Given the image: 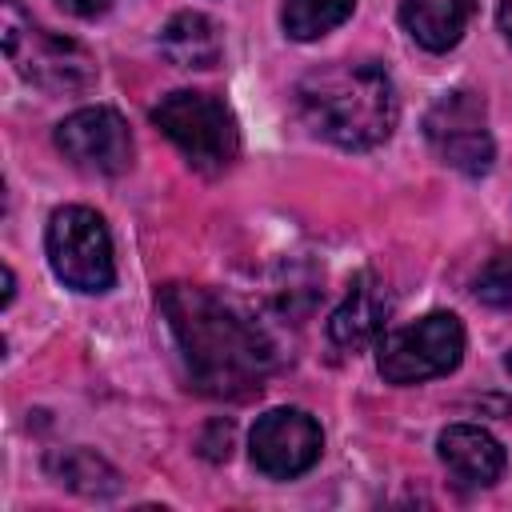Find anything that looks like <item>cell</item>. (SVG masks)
<instances>
[{"label": "cell", "instance_id": "4fadbf2b", "mask_svg": "<svg viewBox=\"0 0 512 512\" xmlns=\"http://www.w3.org/2000/svg\"><path fill=\"white\" fill-rule=\"evenodd\" d=\"M160 52L176 68H216L224 56V40L212 16L204 12H176L160 28Z\"/></svg>", "mask_w": 512, "mask_h": 512}, {"label": "cell", "instance_id": "7c38bea8", "mask_svg": "<svg viewBox=\"0 0 512 512\" xmlns=\"http://www.w3.org/2000/svg\"><path fill=\"white\" fill-rule=\"evenodd\" d=\"M472 12H476V0H400L404 32L428 52L456 48Z\"/></svg>", "mask_w": 512, "mask_h": 512}, {"label": "cell", "instance_id": "9c48e42d", "mask_svg": "<svg viewBox=\"0 0 512 512\" xmlns=\"http://www.w3.org/2000/svg\"><path fill=\"white\" fill-rule=\"evenodd\" d=\"M56 148L92 176H120L132 164V132L116 108H76L56 124Z\"/></svg>", "mask_w": 512, "mask_h": 512}, {"label": "cell", "instance_id": "ac0fdd59", "mask_svg": "<svg viewBox=\"0 0 512 512\" xmlns=\"http://www.w3.org/2000/svg\"><path fill=\"white\" fill-rule=\"evenodd\" d=\"M496 20H500V32H504V36H508V44H512V0H500Z\"/></svg>", "mask_w": 512, "mask_h": 512}, {"label": "cell", "instance_id": "7a4b0ae2", "mask_svg": "<svg viewBox=\"0 0 512 512\" xmlns=\"http://www.w3.org/2000/svg\"><path fill=\"white\" fill-rule=\"evenodd\" d=\"M296 108L316 136L360 152L392 136L400 96L376 60H332L296 84Z\"/></svg>", "mask_w": 512, "mask_h": 512}, {"label": "cell", "instance_id": "6da1fadb", "mask_svg": "<svg viewBox=\"0 0 512 512\" xmlns=\"http://www.w3.org/2000/svg\"><path fill=\"white\" fill-rule=\"evenodd\" d=\"M160 312L176 336L196 392L216 400L256 396L272 372V344L224 296L200 284H168Z\"/></svg>", "mask_w": 512, "mask_h": 512}, {"label": "cell", "instance_id": "52a82bcc", "mask_svg": "<svg viewBox=\"0 0 512 512\" xmlns=\"http://www.w3.org/2000/svg\"><path fill=\"white\" fill-rule=\"evenodd\" d=\"M424 136H428L432 152L464 176H484L492 168L496 144H492V132H488V112H484V100L468 88L444 92L428 108Z\"/></svg>", "mask_w": 512, "mask_h": 512}, {"label": "cell", "instance_id": "8fae6325", "mask_svg": "<svg viewBox=\"0 0 512 512\" xmlns=\"http://www.w3.org/2000/svg\"><path fill=\"white\" fill-rule=\"evenodd\" d=\"M384 312H388V300L384 292L376 288L372 272H360L352 284H348V296L344 304L332 312L328 320V336L336 348L344 352H360L368 340H376V332L384 328Z\"/></svg>", "mask_w": 512, "mask_h": 512}, {"label": "cell", "instance_id": "5b68a950", "mask_svg": "<svg viewBox=\"0 0 512 512\" xmlns=\"http://www.w3.org/2000/svg\"><path fill=\"white\" fill-rule=\"evenodd\" d=\"M44 252L52 272L76 292H108L116 284L112 236L100 212L84 204H64L52 212L44 232Z\"/></svg>", "mask_w": 512, "mask_h": 512}, {"label": "cell", "instance_id": "277c9868", "mask_svg": "<svg viewBox=\"0 0 512 512\" xmlns=\"http://www.w3.org/2000/svg\"><path fill=\"white\" fill-rule=\"evenodd\" d=\"M0 32H4V56L16 64V72L48 92H84L96 80V60L84 44L40 28L20 0H0Z\"/></svg>", "mask_w": 512, "mask_h": 512}, {"label": "cell", "instance_id": "d6986e66", "mask_svg": "<svg viewBox=\"0 0 512 512\" xmlns=\"http://www.w3.org/2000/svg\"><path fill=\"white\" fill-rule=\"evenodd\" d=\"M504 364H508V372H512V352H508V360H504Z\"/></svg>", "mask_w": 512, "mask_h": 512}, {"label": "cell", "instance_id": "e0dca14e", "mask_svg": "<svg viewBox=\"0 0 512 512\" xmlns=\"http://www.w3.org/2000/svg\"><path fill=\"white\" fill-rule=\"evenodd\" d=\"M64 12L80 16V20H92V16H104L112 8V0H56Z\"/></svg>", "mask_w": 512, "mask_h": 512}, {"label": "cell", "instance_id": "3957f363", "mask_svg": "<svg viewBox=\"0 0 512 512\" xmlns=\"http://www.w3.org/2000/svg\"><path fill=\"white\" fill-rule=\"evenodd\" d=\"M152 124L184 152V160L204 172L216 176L224 168H232V160L240 156V128L232 108L212 96V92H196V88H176L168 96H160V104L152 108Z\"/></svg>", "mask_w": 512, "mask_h": 512}, {"label": "cell", "instance_id": "5bb4252c", "mask_svg": "<svg viewBox=\"0 0 512 512\" xmlns=\"http://www.w3.org/2000/svg\"><path fill=\"white\" fill-rule=\"evenodd\" d=\"M48 472L64 488H72L80 496H112V492H120V472L108 460H100L96 452H88V448H68V452L48 456Z\"/></svg>", "mask_w": 512, "mask_h": 512}, {"label": "cell", "instance_id": "9a60e30c", "mask_svg": "<svg viewBox=\"0 0 512 512\" xmlns=\"http://www.w3.org/2000/svg\"><path fill=\"white\" fill-rule=\"evenodd\" d=\"M356 0H284L280 24L292 40H320L352 16Z\"/></svg>", "mask_w": 512, "mask_h": 512}, {"label": "cell", "instance_id": "2e32d148", "mask_svg": "<svg viewBox=\"0 0 512 512\" xmlns=\"http://www.w3.org/2000/svg\"><path fill=\"white\" fill-rule=\"evenodd\" d=\"M476 300H484L488 308H512V252H500L480 268Z\"/></svg>", "mask_w": 512, "mask_h": 512}, {"label": "cell", "instance_id": "8992f818", "mask_svg": "<svg viewBox=\"0 0 512 512\" xmlns=\"http://www.w3.org/2000/svg\"><path fill=\"white\" fill-rule=\"evenodd\" d=\"M464 356V324L452 312H428L416 324L388 332L376 348V368L388 384H420L448 376Z\"/></svg>", "mask_w": 512, "mask_h": 512}, {"label": "cell", "instance_id": "ba28073f", "mask_svg": "<svg viewBox=\"0 0 512 512\" xmlns=\"http://www.w3.org/2000/svg\"><path fill=\"white\" fill-rule=\"evenodd\" d=\"M320 448H324V432L316 416H308L304 408H268L248 436L252 464L272 480L304 476L320 460Z\"/></svg>", "mask_w": 512, "mask_h": 512}, {"label": "cell", "instance_id": "30bf717a", "mask_svg": "<svg viewBox=\"0 0 512 512\" xmlns=\"http://www.w3.org/2000/svg\"><path fill=\"white\" fill-rule=\"evenodd\" d=\"M436 456L460 488H488L504 472V448L480 424H448L436 440Z\"/></svg>", "mask_w": 512, "mask_h": 512}]
</instances>
